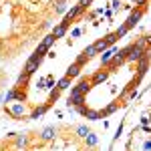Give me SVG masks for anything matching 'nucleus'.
Returning a JSON list of instances; mask_svg holds the SVG:
<instances>
[{
  "mask_svg": "<svg viewBox=\"0 0 151 151\" xmlns=\"http://www.w3.org/2000/svg\"><path fill=\"white\" fill-rule=\"evenodd\" d=\"M6 113L12 117V119H22L26 115V107H24L22 101H12L8 107H6Z\"/></svg>",
  "mask_w": 151,
  "mask_h": 151,
  "instance_id": "1",
  "label": "nucleus"
},
{
  "mask_svg": "<svg viewBox=\"0 0 151 151\" xmlns=\"http://www.w3.org/2000/svg\"><path fill=\"white\" fill-rule=\"evenodd\" d=\"M42 57H45V55H40V52H36V50H35V55L28 58V60H26V65H24V73H26V75H32V73L38 69V65H40Z\"/></svg>",
  "mask_w": 151,
  "mask_h": 151,
  "instance_id": "2",
  "label": "nucleus"
},
{
  "mask_svg": "<svg viewBox=\"0 0 151 151\" xmlns=\"http://www.w3.org/2000/svg\"><path fill=\"white\" fill-rule=\"evenodd\" d=\"M123 50H125V58H127V60H131V63H137V60L143 57V52H145V50H141V48L135 47V45L123 48Z\"/></svg>",
  "mask_w": 151,
  "mask_h": 151,
  "instance_id": "3",
  "label": "nucleus"
},
{
  "mask_svg": "<svg viewBox=\"0 0 151 151\" xmlns=\"http://www.w3.org/2000/svg\"><path fill=\"white\" fill-rule=\"evenodd\" d=\"M83 103H85V95L79 93L77 87H73L70 93H69V107H70V105H73V107H81Z\"/></svg>",
  "mask_w": 151,
  "mask_h": 151,
  "instance_id": "4",
  "label": "nucleus"
},
{
  "mask_svg": "<svg viewBox=\"0 0 151 151\" xmlns=\"http://www.w3.org/2000/svg\"><path fill=\"white\" fill-rule=\"evenodd\" d=\"M117 52H119V48H117V47L107 48V50H105L103 55H101V65H103V67H109V63L113 60V57H115Z\"/></svg>",
  "mask_w": 151,
  "mask_h": 151,
  "instance_id": "5",
  "label": "nucleus"
},
{
  "mask_svg": "<svg viewBox=\"0 0 151 151\" xmlns=\"http://www.w3.org/2000/svg\"><path fill=\"white\" fill-rule=\"evenodd\" d=\"M141 16H143V10H135V12H131V14H129V18L125 20V26H127L129 30H131V28H135V24L141 20Z\"/></svg>",
  "mask_w": 151,
  "mask_h": 151,
  "instance_id": "6",
  "label": "nucleus"
},
{
  "mask_svg": "<svg viewBox=\"0 0 151 151\" xmlns=\"http://www.w3.org/2000/svg\"><path fill=\"white\" fill-rule=\"evenodd\" d=\"M38 135H40V139H42V141H52L55 137H57V127L48 125V127H45Z\"/></svg>",
  "mask_w": 151,
  "mask_h": 151,
  "instance_id": "7",
  "label": "nucleus"
},
{
  "mask_svg": "<svg viewBox=\"0 0 151 151\" xmlns=\"http://www.w3.org/2000/svg\"><path fill=\"white\" fill-rule=\"evenodd\" d=\"M14 147L16 149H26L28 147V137L22 133H14Z\"/></svg>",
  "mask_w": 151,
  "mask_h": 151,
  "instance_id": "8",
  "label": "nucleus"
},
{
  "mask_svg": "<svg viewBox=\"0 0 151 151\" xmlns=\"http://www.w3.org/2000/svg\"><path fill=\"white\" fill-rule=\"evenodd\" d=\"M67 28H69V24H65V22L57 24V26L52 28V36H55V38H63V36L67 35Z\"/></svg>",
  "mask_w": 151,
  "mask_h": 151,
  "instance_id": "9",
  "label": "nucleus"
},
{
  "mask_svg": "<svg viewBox=\"0 0 151 151\" xmlns=\"http://www.w3.org/2000/svg\"><path fill=\"white\" fill-rule=\"evenodd\" d=\"M85 145H87V147H91V149H95V147L99 145V135L91 131V133H89V135L85 137Z\"/></svg>",
  "mask_w": 151,
  "mask_h": 151,
  "instance_id": "10",
  "label": "nucleus"
},
{
  "mask_svg": "<svg viewBox=\"0 0 151 151\" xmlns=\"http://www.w3.org/2000/svg\"><path fill=\"white\" fill-rule=\"evenodd\" d=\"M107 77H109L107 70H97L93 75V79H91V85H101L103 81H107Z\"/></svg>",
  "mask_w": 151,
  "mask_h": 151,
  "instance_id": "11",
  "label": "nucleus"
},
{
  "mask_svg": "<svg viewBox=\"0 0 151 151\" xmlns=\"http://www.w3.org/2000/svg\"><path fill=\"white\" fill-rule=\"evenodd\" d=\"M55 14H67V0H55Z\"/></svg>",
  "mask_w": 151,
  "mask_h": 151,
  "instance_id": "12",
  "label": "nucleus"
},
{
  "mask_svg": "<svg viewBox=\"0 0 151 151\" xmlns=\"http://www.w3.org/2000/svg\"><path fill=\"white\" fill-rule=\"evenodd\" d=\"M47 109H48V105H42V107L32 109V111H30V115H28V119H40V117L47 113Z\"/></svg>",
  "mask_w": 151,
  "mask_h": 151,
  "instance_id": "13",
  "label": "nucleus"
},
{
  "mask_svg": "<svg viewBox=\"0 0 151 151\" xmlns=\"http://www.w3.org/2000/svg\"><path fill=\"white\" fill-rule=\"evenodd\" d=\"M81 75V67L77 65V63H73L69 69H67V75L65 77H69V79H75V77H79Z\"/></svg>",
  "mask_w": 151,
  "mask_h": 151,
  "instance_id": "14",
  "label": "nucleus"
},
{
  "mask_svg": "<svg viewBox=\"0 0 151 151\" xmlns=\"http://www.w3.org/2000/svg\"><path fill=\"white\" fill-rule=\"evenodd\" d=\"M137 63H139V73L143 75V73L147 70V65H149V52L145 50V52H143V57H141L139 60H137Z\"/></svg>",
  "mask_w": 151,
  "mask_h": 151,
  "instance_id": "15",
  "label": "nucleus"
},
{
  "mask_svg": "<svg viewBox=\"0 0 151 151\" xmlns=\"http://www.w3.org/2000/svg\"><path fill=\"white\" fill-rule=\"evenodd\" d=\"M75 87H77V91H79V93L87 95L89 91H91V81H87V79H83V81L79 83V85H75Z\"/></svg>",
  "mask_w": 151,
  "mask_h": 151,
  "instance_id": "16",
  "label": "nucleus"
},
{
  "mask_svg": "<svg viewBox=\"0 0 151 151\" xmlns=\"http://www.w3.org/2000/svg\"><path fill=\"white\" fill-rule=\"evenodd\" d=\"M75 133H77V137H83V139H85V137L91 133V129L87 127V125H79V127L75 129Z\"/></svg>",
  "mask_w": 151,
  "mask_h": 151,
  "instance_id": "17",
  "label": "nucleus"
},
{
  "mask_svg": "<svg viewBox=\"0 0 151 151\" xmlns=\"http://www.w3.org/2000/svg\"><path fill=\"white\" fill-rule=\"evenodd\" d=\"M69 87H70V79H69V77H63V79L57 83V89H58V91H67Z\"/></svg>",
  "mask_w": 151,
  "mask_h": 151,
  "instance_id": "18",
  "label": "nucleus"
},
{
  "mask_svg": "<svg viewBox=\"0 0 151 151\" xmlns=\"http://www.w3.org/2000/svg\"><path fill=\"white\" fill-rule=\"evenodd\" d=\"M83 55H85L87 58H93L95 55H99V52H97L95 45H89V47H85V48H83Z\"/></svg>",
  "mask_w": 151,
  "mask_h": 151,
  "instance_id": "19",
  "label": "nucleus"
},
{
  "mask_svg": "<svg viewBox=\"0 0 151 151\" xmlns=\"http://www.w3.org/2000/svg\"><path fill=\"white\" fill-rule=\"evenodd\" d=\"M55 40H57L55 36H52V35H48V36H45V38H42V42H40V45H42V47H45V48L48 50V48L55 45Z\"/></svg>",
  "mask_w": 151,
  "mask_h": 151,
  "instance_id": "20",
  "label": "nucleus"
},
{
  "mask_svg": "<svg viewBox=\"0 0 151 151\" xmlns=\"http://www.w3.org/2000/svg\"><path fill=\"white\" fill-rule=\"evenodd\" d=\"M85 117H87V119H91V121H97V119H101V113H99V111H89V109H87V111H85Z\"/></svg>",
  "mask_w": 151,
  "mask_h": 151,
  "instance_id": "21",
  "label": "nucleus"
},
{
  "mask_svg": "<svg viewBox=\"0 0 151 151\" xmlns=\"http://www.w3.org/2000/svg\"><path fill=\"white\" fill-rule=\"evenodd\" d=\"M16 97H18V89H10V91L6 93V103H12V101H16Z\"/></svg>",
  "mask_w": 151,
  "mask_h": 151,
  "instance_id": "22",
  "label": "nucleus"
},
{
  "mask_svg": "<svg viewBox=\"0 0 151 151\" xmlns=\"http://www.w3.org/2000/svg\"><path fill=\"white\" fill-rule=\"evenodd\" d=\"M147 42H151V36H143V38H139L137 42H135V47H139L141 50H145V45Z\"/></svg>",
  "mask_w": 151,
  "mask_h": 151,
  "instance_id": "23",
  "label": "nucleus"
},
{
  "mask_svg": "<svg viewBox=\"0 0 151 151\" xmlns=\"http://www.w3.org/2000/svg\"><path fill=\"white\" fill-rule=\"evenodd\" d=\"M55 87H57V83H55V79H52V75H48V77H47V85H45V89H47V91H55Z\"/></svg>",
  "mask_w": 151,
  "mask_h": 151,
  "instance_id": "24",
  "label": "nucleus"
},
{
  "mask_svg": "<svg viewBox=\"0 0 151 151\" xmlns=\"http://www.w3.org/2000/svg\"><path fill=\"white\" fill-rule=\"evenodd\" d=\"M117 109H119V105H117V103H111V105H109V107H107V109L103 111V113H101V115L107 117V115H111V113H115Z\"/></svg>",
  "mask_w": 151,
  "mask_h": 151,
  "instance_id": "25",
  "label": "nucleus"
},
{
  "mask_svg": "<svg viewBox=\"0 0 151 151\" xmlns=\"http://www.w3.org/2000/svg\"><path fill=\"white\" fill-rule=\"evenodd\" d=\"M115 32H117V36H125V35H127V32H129V28H127V26H125V24H121V26L117 28Z\"/></svg>",
  "mask_w": 151,
  "mask_h": 151,
  "instance_id": "26",
  "label": "nucleus"
},
{
  "mask_svg": "<svg viewBox=\"0 0 151 151\" xmlns=\"http://www.w3.org/2000/svg\"><path fill=\"white\" fill-rule=\"evenodd\" d=\"M87 60H89V58H87V57H85V55H83V52H81V55L77 57V65H79V67H83V65H85Z\"/></svg>",
  "mask_w": 151,
  "mask_h": 151,
  "instance_id": "27",
  "label": "nucleus"
},
{
  "mask_svg": "<svg viewBox=\"0 0 151 151\" xmlns=\"http://www.w3.org/2000/svg\"><path fill=\"white\" fill-rule=\"evenodd\" d=\"M121 6H123L121 0H113V2H111V8H113V10H121Z\"/></svg>",
  "mask_w": 151,
  "mask_h": 151,
  "instance_id": "28",
  "label": "nucleus"
},
{
  "mask_svg": "<svg viewBox=\"0 0 151 151\" xmlns=\"http://www.w3.org/2000/svg\"><path fill=\"white\" fill-rule=\"evenodd\" d=\"M81 35H83V28H73V32H70L73 38H77V36H81Z\"/></svg>",
  "mask_w": 151,
  "mask_h": 151,
  "instance_id": "29",
  "label": "nucleus"
},
{
  "mask_svg": "<svg viewBox=\"0 0 151 151\" xmlns=\"http://www.w3.org/2000/svg\"><path fill=\"white\" fill-rule=\"evenodd\" d=\"M143 151H151V139H147L143 143Z\"/></svg>",
  "mask_w": 151,
  "mask_h": 151,
  "instance_id": "30",
  "label": "nucleus"
},
{
  "mask_svg": "<svg viewBox=\"0 0 151 151\" xmlns=\"http://www.w3.org/2000/svg\"><path fill=\"white\" fill-rule=\"evenodd\" d=\"M135 95H137V89H135V87H131V91H129L127 99H133V97H135Z\"/></svg>",
  "mask_w": 151,
  "mask_h": 151,
  "instance_id": "31",
  "label": "nucleus"
},
{
  "mask_svg": "<svg viewBox=\"0 0 151 151\" xmlns=\"http://www.w3.org/2000/svg\"><path fill=\"white\" fill-rule=\"evenodd\" d=\"M45 85H47V79H38V89H45Z\"/></svg>",
  "mask_w": 151,
  "mask_h": 151,
  "instance_id": "32",
  "label": "nucleus"
},
{
  "mask_svg": "<svg viewBox=\"0 0 151 151\" xmlns=\"http://www.w3.org/2000/svg\"><path fill=\"white\" fill-rule=\"evenodd\" d=\"M141 125H143V127L149 125V117H141Z\"/></svg>",
  "mask_w": 151,
  "mask_h": 151,
  "instance_id": "33",
  "label": "nucleus"
},
{
  "mask_svg": "<svg viewBox=\"0 0 151 151\" xmlns=\"http://www.w3.org/2000/svg\"><path fill=\"white\" fill-rule=\"evenodd\" d=\"M133 2H135L137 6H145V4H147V0H133Z\"/></svg>",
  "mask_w": 151,
  "mask_h": 151,
  "instance_id": "34",
  "label": "nucleus"
},
{
  "mask_svg": "<svg viewBox=\"0 0 151 151\" xmlns=\"http://www.w3.org/2000/svg\"><path fill=\"white\" fill-rule=\"evenodd\" d=\"M0 103H2V93H0Z\"/></svg>",
  "mask_w": 151,
  "mask_h": 151,
  "instance_id": "35",
  "label": "nucleus"
}]
</instances>
